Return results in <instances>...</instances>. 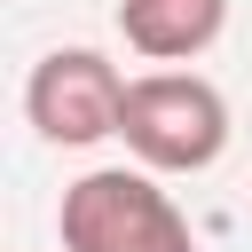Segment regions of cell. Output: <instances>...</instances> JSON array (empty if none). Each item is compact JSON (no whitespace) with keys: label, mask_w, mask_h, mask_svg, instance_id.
Here are the masks:
<instances>
[{"label":"cell","mask_w":252,"mask_h":252,"mask_svg":"<svg viewBox=\"0 0 252 252\" xmlns=\"http://www.w3.org/2000/svg\"><path fill=\"white\" fill-rule=\"evenodd\" d=\"M63 252H197L181 205L150 181V165H94L63 189Z\"/></svg>","instance_id":"cell-1"},{"label":"cell","mask_w":252,"mask_h":252,"mask_svg":"<svg viewBox=\"0 0 252 252\" xmlns=\"http://www.w3.org/2000/svg\"><path fill=\"white\" fill-rule=\"evenodd\" d=\"M118 134H126V150L150 173H205L228 150V102L197 71H150V79L126 87Z\"/></svg>","instance_id":"cell-2"},{"label":"cell","mask_w":252,"mask_h":252,"mask_svg":"<svg viewBox=\"0 0 252 252\" xmlns=\"http://www.w3.org/2000/svg\"><path fill=\"white\" fill-rule=\"evenodd\" d=\"M126 87H134V79H118V63H110L102 47H55V55H39V71H32V87H24V110H32V126H39L47 142L87 150V142L118 134Z\"/></svg>","instance_id":"cell-3"},{"label":"cell","mask_w":252,"mask_h":252,"mask_svg":"<svg viewBox=\"0 0 252 252\" xmlns=\"http://www.w3.org/2000/svg\"><path fill=\"white\" fill-rule=\"evenodd\" d=\"M228 0H118V32L150 63H189L220 39Z\"/></svg>","instance_id":"cell-4"}]
</instances>
